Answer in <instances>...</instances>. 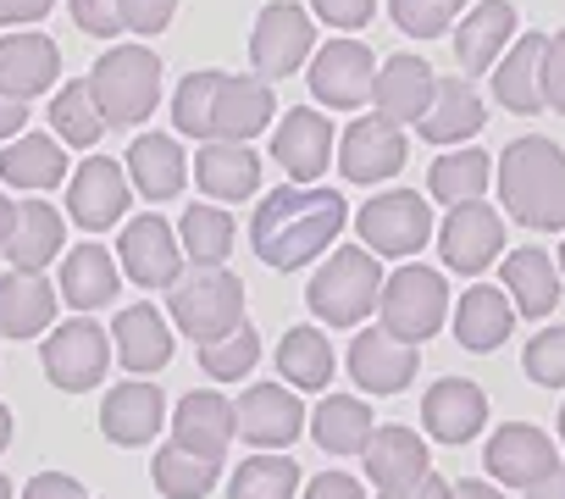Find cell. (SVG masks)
I'll use <instances>...</instances> for the list:
<instances>
[{"mask_svg": "<svg viewBox=\"0 0 565 499\" xmlns=\"http://www.w3.org/2000/svg\"><path fill=\"white\" fill-rule=\"evenodd\" d=\"M350 222V205L344 194L333 189H311V183H289L255 205V222H249V244L255 256L277 273H295L317 256H328V244L344 233Z\"/></svg>", "mask_w": 565, "mask_h": 499, "instance_id": "obj_1", "label": "cell"}, {"mask_svg": "<svg viewBox=\"0 0 565 499\" xmlns=\"http://www.w3.org/2000/svg\"><path fill=\"white\" fill-rule=\"evenodd\" d=\"M504 216L532 233H565V150L543 134H521L499 156Z\"/></svg>", "mask_w": 565, "mask_h": 499, "instance_id": "obj_2", "label": "cell"}, {"mask_svg": "<svg viewBox=\"0 0 565 499\" xmlns=\"http://www.w3.org/2000/svg\"><path fill=\"white\" fill-rule=\"evenodd\" d=\"M383 295V267L366 244H344L322 262V273L306 284V306L328 328H355Z\"/></svg>", "mask_w": 565, "mask_h": 499, "instance_id": "obj_3", "label": "cell"}, {"mask_svg": "<svg viewBox=\"0 0 565 499\" xmlns=\"http://www.w3.org/2000/svg\"><path fill=\"white\" fill-rule=\"evenodd\" d=\"M89 95L106 117V128H134L156 112L161 100V56L145 45H117L95 62L89 73Z\"/></svg>", "mask_w": 565, "mask_h": 499, "instance_id": "obj_4", "label": "cell"}, {"mask_svg": "<svg viewBox=\"0 0 565 499\" xmlns=\"http://www.w3.org/2000/svg\"><path fill=\"white\" fill-rule=\"evenodd\" d=\"M167 317L194 344H211V339H222V333H233L244 322V284L233 273H222V267L178 273V284L167 289Z\"/></svg>", "mask_w": 565, "mask_h": 499, "instance_id": "obj_5", "label": "cell"}, {"mask_svg": "<svg viewBox=\"0 0 565 499\" xmlns=\"http://www.w3.org/2000/svg\"><path fill=\"white\" fill-rule=\"evenodd\" d=\"M377 317H383L388 333H399L411 344H427L444 328V317H449V284H444V273H433L422 262L399 267L394 278H383Z\"/></svg>", "mask_w": 565, "mask_h": 499, "instance_id": "obj_6", "label": "cell"}, {"mask_svg": "<svg viewBox=\"0 0 565 499\" xmlns=\"http://www.w3.org/2000/svg\"><path fill=\"white\" fill-rule=\"evenodd\" d=\"M355 233L372 256H416V250L433 238V205L427 194L416 189H388V194H372L361 211H355Z\"/></svg>", "mask_w": 565, "mask_h": 499, "instance_id": "obj_7", "label": "cell"}, {"mask_svg": "<svg viewBox=\"0 0 565 499\" xmlns=\"http://www.w3.org/2000/svg\"><path fill=\"white\" fill-rule=\"evenodd\" d=\"M311 56H317V18L306 7H295V0H271L249 34L255 73L260 78H295Z\"/></svg>", "mask_w": 565, "mask_h": 499, "instance_id": "obj_8", "label": "cell"}, {"mask_svg": "<svg viewBox=\"0 0 565 499\" xmlns=\"http://www.w3.org/2000/svg\"><path fill=\"white\" fill-rule=\"evenodd\" d=\"M438 256L449 273L460 278H477L488 273L499 256H504V216L488 205V200H460L449 205L444 227H438Z\"/></svg>", "mask_w": 565, "mask_h": 499, "instance_id": "obj_9", "label": "cell"}, {"mask_svg": "<svg viewBox=\"0 0 565 499\" xmlns=\"http://www.w3.org/2000/svg\"><path fill=\"white\" fill-rule=\"evenodd\" d=\"M40 361H45V378H51L62 394H89V389L106 378V361H111L106 328L89 322V317H73V322L51 328Z\"/></svg>", "mask_w": 565, "mask_h": 499, "instance_id": "obj_10", "label": "cell"}, {"mask_svg": "<svg viewBox=\"0 0 565 499\" xmlns=\"http://www.w3.org/2000/svg\"><path fill=\"white\" fill-rule=\"evenodd\" d=\"M117 267H122L134 284H145V289H172L178 273H183L178 227H172L167 216H156V211L134 216V222L122 227V238H117Z\"/></svg>", "mask_w": 565, "mask_h": 499, "instance_id": "obj_11", "label": "cell"}, {"mask_svg": "<svg viewBox=\"0 0 565 499\" xmlns=\"http://www.w3.org/2000/svg\"><path fill=\"white\" fill-rule=\"evenodd\" d=\"M333 156H339V172L350 183H383V178H394L405 167L411 145H405V128L399 123H388L383 112H372V117H355L339 134V150Z\"/></svg>", "mask_w": 565, "mask_h": 499, "instance_id": "obj_12", "label": "cell"}, {"mask_svg": "<svg viewBox=\"0 0 565 499\" xmlns=\"http://www.w3.org/2000/svg\"><path fill=\"white\" fill-rule=\"evenodd\" d=\"M333 150H339V134H333V123L317 106L282 112V123L271 128V161L282 167V178H295V183H317L328 172Z\"/></svg>", "mask_w": 565, "mask_h": 499, "instance_id": "obj_13", "label": "cell"}, {"mask_svg": "<svg viewBox=\"0 0 565 499\" xmlns=\"http://www.w3.org/2000/svg\"><path fill=\"white\" fill-rule=\"evenodd\" d=\"M233 427L255 449H289L306 433V405L282 383H249L233 405Z\"/></svg>", "mask_w": 565, "mask_h": 499, "instance_id": "obj_14", "label": "cell"}, {"mask_svg": "<svg viewBox=\"0 0 565 499\" xmlns=\"http://www.w3.org/2000/svg\"><path fill=\"white\" fill-rule=\"evenodd\" d=\"M128 200H134V183H128V167L106 161V156H89L73 183H67V216L84 227V233H106L128 216Z\"/></svg>", "mask_w": 565, "mask_h": 499, "instance_id": "obj_15", "label": "cell"}, {"mask_svg": "<svg viewBox=\"0 0 565 499\" xmlns=\"http://www.w3.org/2000/svg\"><path fill=\"white\" fill-rule=\"evenodd\" d=\"M372 51L361 40H328L317 56H311V95L328 106V112H350V106H366L372 100Z\"/></svg>", "mask_w": 565, "mask_h": 499, "instance_id": "obj_16", "label": "cell"}, {"mask_svg": "<svg viewBox=\"0 0 565 499\" xmlns=\"http://www.w3.org/2000/svg\"><path fill=\"white\" fill-rule=\"evenodd\" d=\"M482 466H488V477L504 482V488H532L537 477H548V471L559 466V449H554V438H548L543 427H532V422H504V427L488 438Z\"/></svg>", "mask_w": 565, "mask_h": 499, "instance_id": "obj_17", "label": "cell"}, {"mask_svg": "<svg viewBox=\"0 0 565 499\" xmlns=\"http://www.w3.org/2000/svg\"><path fill=\"white\" fill-rule=\"evenodd\" d=\"M56 78H62V51H56L51 34L18 29V34L0 40V95H12V100H40Z\"/></svg>", "mask_w": 565, "mask_h": 499, "instance_id": "obj_18", "label": "cell"}, {"mask_svg": "<svg viewBox=\"0 0 565 499\" xmlns=\"http://www.w3.org/2000/svg\"><path fill=\"white\" fill-rule=\"evenodd\" d=\"M350 378L366 394H399L416 378V344L399 339V333H388V328H366L350 344Z\"/></svg>", "mask_w": 565, "mask_h": 499, "instance_id": "obj_19", "label": "cell"}, {"mask_svg": "<svg viewBox=\"0 0 565 499\" xmlns=\"http://www.w3.org/2000/svg\"><path fill=\"white\" fill-rule=\"evenodd\" d=\"M161 422H167V394H161L150 378L117 383V389L106 394V405H100V433H106L111 444H122V449L150 444V438L161 433Z\"/></svg>", "mask_w": 565, "mask_h": 499, "instance_id": "obj_20", "label": "cell"}, {"mask_svg": "<svg viewBox=\"0 0 565 499\" xmlns=\"http://www.w3.org/2000/svg\"><path fill=\"white\" fill-rule=\"evenodd\" d=\"M504 295H510V306H515V317H526V322H548L554 317V306H559V289H565V278H559V262H548V250H537V244H521V250H510L504 256Z\"/></svg>", "mask_w": 565, "mask_h": 499, "instance_id": "obj_21", "label": "cell"}, {"mask_svg": "<svg viewBox=\"0 0 565 499\" xmlns=\"http://www.w3.org/2000/svg\"><path fill=\"white\" fill-rule=\"evenodd\" d=\"M482 422H488V394L471 378H438L422 394V427L438 444H466L482 433Z\"/></svg>", "mask_w": 565, "mask_h": 499, "instance_id": "obj_22", "label": "cell"}, {"mask_svg": "<svg viewBox=\"0 0 565 499\" xmlns=\"http://www.w3.org/2000/svg\"><path fill=\"white\" fill-rule=\"evenodd\" d=\"M271 112H277L271 78H260V73H227L222 89H216L211 139H244L249 145L260 128H271Z\"/></svg>", "mask_w": 565, "mask_h": 499, "instance_id": "obj_23", "label": "cell"}, {"mask_svg": "<svg viewBox=\"0 0 565 499\" xmlns=\"http://www.w3.org/2000/svg\"><path fill=\"white\" fill-rule=\"evenodd\" d=\"M416 128H422L427 145H466V139H477V134L488 128V106H482V95L471 89V78L455 73V78H438L433 106L422 112Z\"/></svg>", "mask_w": 565, "mask_h": 499, "instance_id": "obj_24", "label": "cell"}, {"mask_svg": "<svg viewBox=\"0 0 565 499\" xmlns=\"http://www.w3.org/2000/svg\"><path fill=\"white\" fill-rule=\"evenodd\" d=\"M515 40V7L510 0H477L455 29V62L460 73H493L504 45Z\"/></svg>", "mask_w": 565, "mask_h": 499, "instance_id": "obj_25", "label": "cell"}, {"mask_svg": "<svg viewBox=\"0 0 565 499\" xmlns=\"http://www.w3.org/2000/svg\"><path fill=\"white\" fill-rule=\"evenodd\" d=\"M543 51H548L543 34H521V40L493 62L488 84H493V100H499L504 112H521V117L543 112Z\"/></svg>", "mask_w": 565, "mask_h": 499, "instance_id": "obj_26", "label": "cell"}, {"mask_svg": "<svg viewBox=\"0 0 565 499\" xmlns=\"http://www.w3.org/2000/svg\"><path fill=\"white\" fill-rule=\"evenodd\" d=\"M433 89H438V78L422 56H388L372 78V106L405 128V123H422V112L433 106Z\"/></svg>", "mask_w": 565, "mask_h": 499, "instance_id": "obj_27", "label": "cell"}, {"mask_svg": "<svg viewBox=\"0 0 565 499\" xmlns=\"http://www.w3.org/2000/svg\"><path fill=\"white\" fill-rule=\"evenodd\" d=\"M194 183H200V194H211L222 205L244 200L260 189V156L244 139H205L194 156Z\"/></svg>", "mask_w": 565, "mask_h": 499, "instance_id": "obj_28", "label": "cell"}, {"mask_svg": "<svg viewBox=\"0 0 565 499\" xmlns=\"http://www.w3.org/2000/svg\"><path fill=\"white\" fill-rule=\"evenodd\" d=\"M510 328H515V306H510V295L504 289H493V284H471L466 295H460V306H455V339H460V350H471V355H493L504 339H510Z\"/></svg>", "mask_w": 565, "mask_h": 499, "instance_id": "obj_29", "label": "cell"}, {"mask_svg": "<svg viewBox=\"0 0 565 499\" xmlns=\"http://www.w3.org/2000/svg\"><path fill=\"white\" fill-rule=\"evenodd\" d=\"M233 400H222V394H211V389H200V394H183L178 400V416H172V444H183V449H194V455H211V460H222L227 455V444H233Z\"/></svg>", "mask_w": 565, "mask_h": 499, "instance_id": "obj_30", "label": "cell"}, {"mask_svg": "<svg viewBox=\"0 0 565 499\" xmlns=\"http://www.w3.org/2000/svg\"><path fill=\"white\" fill-rule=\"evenodd\" d=\"M7 262L18 273H45L56 256H62V211L45 205V200H23L18 216H12V233H7Z\"/></svg>", "mask_w": 565, "mask_h": 499, "instance_id": "obj_31", "label": "cell"}, {"mask_svg": "<svg viewBox=\"0 0 565 499\" xmlns=\"http://www.w3.org/2000/svg\"><path fill=\"white\" fill-rule=\"evenodd\" d=\"M56 322V289L40 273H7L0 278V333L7 339H40Z\"/></svg>", "mask_w": 565, "mask_h": 499, "instance_id": "obj_32", "label": "cell"}, {"mask_svg": "<svg viewBox=\"0 0 565 499\" xmlns=\"http://www.w3.org/2000/svg\"><path fill=\"white\" fill-rule=\"evenodd\" d=\"M117 289H122V267L117 256H106V244H78L62 262V300L73 311H100L117 300Z\"/></svg>", "mask_w": 565, "mask_h": 499, "instance_id": "obj_33", "label": "cell"}, {"mask_svg": "<svg viewBox=\"0 0 565 499\" xmlns=\"http://www.w3.org/2000/svg\"><path fill=\"white\" fill-rule=\"evenodd\" d=\"M183 178H189V161H183L172 134H139L128 145V183H134V194L172 200L183 189Z\"/></svg>", "mask_w": 565, "mask_h": 499, "instance_id": "obj_34", "label": "cell"}, {"mask_svg": "<svg viewBox=\"0 0 565 499\" xmlns=\"http://www.w3.org/2000/svg\"><path fill=\"white\" fill-rule=\"evenodd\" d=\"M111 339H117V361L128 367V372H161L167 361H172V328H167V317L145 300V306H128L122 317H117V328H111Z\"/></svg>", "mask_w": 565, "mask_h": 499, "instance_id": "obj_35", "label": "cell"}, {"mask_svg": "<svg viewBox=\"0 0 565 499\" xmlns=\"http://www.w3.org/2000/svg\"><path fill=\"white\" fill-rule=\"evenodd\" d=\"M0 178L12 189H56L67 178V150L51 134H18L0 150Z\"/></svg>", "mask_w": 565, "mask_h": 499, "instance_id": "obj_36", "label": "cell"}, {"mask_svg": "<svg viewBox=\"0 0 565 499\" xmlns=\"http://www.w3.org/2000/svg\"><path fill=\"white\" fill-rule=\"evenodd\" d=\"M361 455H366V471L377 488H394V482H411L427 471V438H416V427H372Z\"/></svg>", "mask_w": 565, "mask_h": 499, "instance_id": "obj_37", "label": "cell"}, {"mask_svg": "<svg viewBox=\"0 0 565 499\" xmlns=\"http://www.w3.org/2000/svg\"><path fill=\"white\" fill-rule=\"evenodd\" d=\"M311 438L328 455H361L372 438V405H361L355 394H328L311 411Z\"/></svg>", "mask_w": 565, "mask_h": 499, "instance_id": "obj_38", "label": "cell"}, {"mask_svg": "<svg viewBox=\"0 0 565 499\" xmlns=\"http://www.w3.org/2000/svg\"><path fill=\"white\" fill-rule=\"evenodd\" d=\"M178 244L194 267H222L238 244V227L222 205H189L183 222H178Z\"/></svg>", "mask_w": 565, "mask_h": 499, "instance_id": "obj_39", "label": "cell"}, {"mask_svg": "<svg viewBox=\"0 0 565 499\" xmlns=\"http://www.w3.org/2000/svg\"><path fill=\"white\" fill-rule=\"evenodd\" d=\"M333 344L322 328H289L277 344V372L289 378L295 389H328L333 383Z\"/></svg>", "mask_w": 565, "mask_h": 499, "instance_id": "obj_40", "label": "cell"}, {"mask_svg": "<svg viewBox=\"0 0 565 499\" xmlns=\"http://www.w3.org/2000/svg\"><path fill=\"white\" fill-rule=\"evenodd\" d=\"M488 178H493V161L482 150H444L427 172V194L444 200V205H460V200H482L488 194Z\"/></svg>", "mask_w": 565, "mask_h": 499, "instance_id": "obj_41", "label": "cell"}, {"mask_svg": "<svg viewBox=\"0 0 565 499\" xmlns=\"http://www.w3.org/2000/svg\"><path fill=\"white\" fill-rule=\"evenodd\" d=\"M216 471H222V460L194 455V449H183V444H167V449H156V460H150V477H156V488H161L167 499H205L211 482H216Z\"/></svg>", "mask_w": 565, "mask_h": 499, "instance_id": "obj_42", "label": "cell"}, {"mask_svg": "<svg viewBox=\"0 0 565 499\" xmlns=\"http://www.w3.org/2000/svg\"><path fill=\"white\" fill-rule=\"evenodd\" d=\"M51 128H56V139H62V145H73V150L100 145L106 117H100V106H95V95H89V78L62 84V95L51 100Z\"/></svg>", "mask_w": 565, "mask_h": 499, "instance_id": "obj_43", "label": "cell"}, {"mask_svg": "<svg viewBox=\"0 0 565 499\" xmlns=\"http://www.w3.org/2000/svg\"><path fill=\"white\" fill-rule=\"evenodd\" d=\"M295 493H300V466L282 455H255L227 482V499H295Z\"/></svg>", "mask_w": 565, "mask_h": 499, "instance_id": "obj_44", "label": "cell"}, {"mask_svg": "<svg viewBox=\"0 0 565 499\" xmlns=\"http://www.w3.org/2000/svg\"><path fill=\"white\" fill-rule=\"evenodd\" d=\"M222 78L227 73H189L183 84H178V95H172V123H178V134H189V139H211V117H216V89H222Z\"/></svg>", "mask_w": 565, "mask_h": 499, "instance_id": "obj_45", "label": "cell"}, {"mask_svg": "<svg viewBox=\"0 0 565 499\" xmlns=\"http://www.w3.org/2000/svg\"><path fill=\"white\" fill-rule=\"evenodd\" d=\"M255 361H260V339H255L249 322H238L233 333L200 344V372H211L216 383H238L244 372H255Z\"/></svg>", "mask_w": 565, "mask_h": 499, "instance_id": "obj_46", "label": "cell"}, {"mask_svg": "<svg viewBox=\"0 0 565 499\" xmlns=\"http://www.w3.org/2000/svg\"><path fill=\"white\" fill-rule=\"evenodd\" d=\"M388 12L411 40H438V34H449L460 0H388Z\"/></svg>", "mask_w": 565, "mask_h": 499, "instance_id": "obj_47", "label": "cell"}, {"mask_svg": "<svg viewBox=\"0 0 565 499\" xmlns=\"http://www.w3.org/2000/svg\"><path fill=\"white\" fill-rule=\"evenodd\" d=\"M521 367H526V378H532L537 389H565V328H543V333L526 344Z\"/></svg>", "mask_w": 565, "mask_h": 499, "instance_id": "obj_48", "label": "cell"}, {"mask_svg": "<svg viewBox=\"0 0 565 499\" xmlns=\"http://www.w3.org/2000/svg\"><path fill=\"white\" fill-rule=\"evenodd\" d=\"M372 12H377V0H311V18H322L328 29H344V34L366 29Z\"/></svg>", "mask_w": 565, "mask_h": 499, "instance_id": "obj_49", "label": "cell"}, {"mask_svg": "<svg viewBox=\"0 0 565 499\" xmlns=\"http://www.w3.org/2000/svg\"><path fill=\"white\" fill-rule=\"evenodd\" d=\"M122 7V29H134V34H161L167 23H172V12H178V0H117Z\"/></svg>", "mask_w": 565, "mask_h": 499, "instance_id": "obj_50", "label": "cell"}, {"mask_svg": "<svg viewBox=\"0 0 565 499\" xmlns=\"http://www.w3.org/2000/svg\"><path fill=\"white\" fill-rule=\"evenodd\" d=\"M73 18H78V29L95 34V40L122 34V7H117V0H73Z\"/></svg>", "mask_w": 565, "mask_h": 499, "instance_id": "obj_51", "label": "cell"}, {"mask_svg": "<svg viewBox=\"0 0 565 499\" xmlns=\"http://www.w3.org/2000/svg\"><path fill=\"white\" fill-rule=\"evenodd\" d=\"M543 106L565 117V29H559V34L548 40V51H543Z\"/></svg>", "mask_w": 565, "mask_h": 499, "instance_id": "obj_52", "label": "cell"}, {"mask_svg": "<svg viewBox=\"0 0 565 499\" xmlns=\"http://www.w3.org/2000/svg\"><path fill=\"white\" fill-rule=\"evenodd\" d=\"M377 499H455V488L427 466L422 477H411V482H394V488H377Z\"/></svg>", "mask_w": 565, "mask_h": 499, "instance_id": "obj_53", "label": "cell"}, {"mask_svg": "<svg viewBox=\"0 0 565 499\" xmlns=\"http://www.w3.org/2000/svg\"><path fill=\"white\" fill-rule=\"evenodd\" d=\"M306 499H366V488L344 471H322V477L306 482Z\"/></svg>", "mask_w": 565, "mask_h": 499, "instance_id": "obj_54", "label": "cell"}, {"mask_svg": "<svg viewBox=\"0 0 565 499\" xmlns=\"http://www.w3.org/2000/svg\"><path fill=\"white\" fill-rule=\"evenodd\" d=\"M23 499H84V488H78L73 477H62V471H40V477L23 488Z\"/></svg>", "mask_w": 565, "mask_h": 499, "instance_id": "obj_55", "label": "cell"}, {"mask_svg": "<svg viewBox=\"0 0 565 499\" xmlns=\"http://www.w3.org/2000/svg\"><path fill=\"white\" fill-rule=\"evenodd\" d=\"M56 0H0V29H23V23H40Z\"/></svg>", "mask_w": 565, "mask_h": 499, "instance_id": "obj_56", "label": "cell"}, {"mask_svg": "<svg viewBox=\"0 0 565 499\" xmlns=\"http://www.w3.org/2000/svg\"><path fill=\"white\" fill-rule=\"evenodd\" d=\"M23 123H29V100L0 95V145H7V139H18V134H23Z\"/></svg>", "mask_w": 565, "mask_h": 499, "instance_id": "obj_57", "label": "cell"}, {"mask_svg": "<svg viewBox=\"0 0 565 499\" xmlns=\"http://www.w3.org/2000/svg\"><path fill=\"white\" fill-rule=\"evenodd\" d=\"M526 499H565V466H554L548 477H537V482L526 488Z\"/></svg>", "mask_w": 565, "mask_h": 499, "instance_id": "obj_58", "label": "cell"}, {"mask_svg": "<svg viewBox=\"0 0 565 499\" xmlns=\"http://www.w3.org/2000/svg\"><path fill=\"white\" fill-rule=\"evenodd\" d=\"M455 499H504V493H499L493 482H460V488H455Z\"/></svg>", "mask_w": 565, "mask_h": 499, "instance_id": "obj_59", "label": "cell"}, {"mask_svg": "<svg viewBox=\"0 0 565 499\" xmlns=\"http://www.w3.org/2000/svg\"><path fill=\"white\" fill-rule=\"evenodd\" d=\"M12 216H18V205L0 194V244H7V233H12Z\"/></svg>", "mask_w": 565, "mask_h": 499, "instance_id": "obj_60", "label": "cell"}, {"mask_svg": "<svg viewBox=\"0 0 565 499\" xmlns=\"http://www.w3.org/2000/svg\"><path fill=\"white\" fill-rule=\"evenodd\" d=\"M7 444H12V411L0 405V449H7Z\"/></svg>", "mask_w": 565, "mask_h": 499, "instance_id": "obj_61", "label": "cell"}, {"mask_svg": "<svg viewBox=\"0 0 565 499\" xmlns=\"http://www.w3.org/2000/svg\"><path fill=\"white\" fill-rule=\"evenodd\" d=\"M554 262H559V278H565V238H559V256Z\"/></svg>", "mask_w": 565, "mask_h": 499, "instance_id": "obj_62", "label": "cell"}, {"mask_svg": "<svg viewBox=\"0 0 565 499\" xmlns=\"http://www.w3.org/2000/svg\"><path fill=\"white\" fill-rule=\"evenodd\" d=\"M0 499H12V482L7 477H0Z\"/></svg>", "mask_w": 565, "mask_h": 499, "instance_id": "obj_63", "label": "cell"}, {"mask_svg": "<svg viewBox=\"0 0 565 499\" xmlns=\"http://www.w3.org/2000/svg\"><path fill=\"white\" fill-rule=\"evenodd\" d=\"M559 438H565V405H559Z\"/></svg>", "mask_w": 565, "mask_h": 499, "instance_id": "obj_64", "label": "cell"}]
</instances>
